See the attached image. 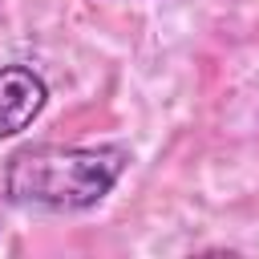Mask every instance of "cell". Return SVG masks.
<instances>
[{
    "label": "cell",
    "mask_w": 259,
    "mask_h": 259,
    "mask_svg": "<svg viewBox=\"0 0 259 259\" xmlns=\"http://www.w3.org/2000/svg\"><path fill=\"white\" fill-rule=\"evenodd\" d=\"M49 85L28 65H4L0 69V142L28 130L32 117L45 109Z\"/></svg>",
    "instance_id": "cell-2"
},
{
    "label": "cell",
    "mask_w": 259,
    "mask_h": 259,
    "mask_svg": "<svg viewBox=\"0 0 259 259\" xmlns=\"http://www.w3.org/2000/svg\"><path fill=\"white\" fill-rule=\"evenodd\" d=\"M125 170L121 146H28L8 158L4 190L36 210H89Z\"/></svg>",
    "instance_id": "cell-1"
}]
</instances>
